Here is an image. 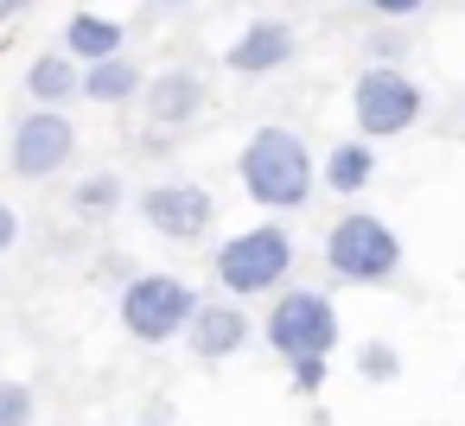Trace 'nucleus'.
Returning <instances> with one entry per match:
<instances>
[{"label": "nucleus", "mask_w": 465, "mask_h": 426, "mask_svg": "<svg viewBox=\"0 0 465 426\" xmlns=\"http://www.w3.org/2000/svg\"><path fill=\"white\" fill-rule=\"evenodd\" d=\"M141 83H147V71L134 64V58H96V64H84V102H96V109H122V102H141Z\"/></svg>", "instance_id": "f8f14e48"}, {"label": "nucleus", "mask_w": 465, "mask_h": 426, "mask_svg": "<svg viewBox=\"0 0 465 426\" xmlns=\"http://www.w3.org/2000/svg\"><path fill=\"white\" fill-rule=\"evenodd\" d=\"M300 58V33H293V20H249L236 39H230V52H223V64L236 71V77H274V71H287Z\"/></svg>", "instance_id": "1a4fd4ad"}, {"label": "nucleus", "mask_w": 465, "mask_h": 426, "mask_svg": "<svg viewBox=\"0 0 465 426\" xmlns=\"http://www.w3.org/2000/svg\"><path fill=\"white\" fill-rule=\"evenodd\" d=\"M185 350L198 363H230L242 344H249V312L236 299H198V312L185 318Z\"/></svg>", "instance_id": "9d476101"}, {"label": "nucleus", "mask_w": 465, "mask_h": 426, "mask_svg": "<svg viewBox=\"0 0 465 426\" xmlns=\"http://www.w3.org/2000/svg\"><path fill=\"white\" fill-rule=\"evenodd\" d=\"M122 204H128L122 172H90V179H77V191H71V210H77L84 223H109Z\"/></svg>", "instance_id": "dca6fc26"}, {"label": "nucleus", "mask_w": 465, "mask_h": 426, "mask_svg": "<svg viewBox=\"0 0 465 426\" xmlns=\"http://www.w3.org/2000/svg\"><path fill=\"white\" fill-rule=\"evenodd\" d=\"M338 198H357V191H370V179H376V140H338L331 147V160H325V172H319Z\"/></svg>", "instance_id": "2eb2a0df"}, {"label": "nucleus", "mask_w": 465, "mask_h": 426, "mask_svg": "<svg viewBox=\"0 0 465 426\" xmlns=\"http://www.w3.org/2000/svg\"><path fill=\"white\" fill-rule=\"evenodd\" d=\"M287 382H293V394L312 401V394L325 388V356H293V363H287Z\"/></svg>", "instance_id": "6ab92c4d"}, {"label": "nucleus", "mask_w": 465, "mask_h": 426, "mask_svg": "<svg viewBox=\"0 0 465 426\" xmlns=\"http://www.w3.org/2000/svg\"><path fill=\"white\" fill-rule=\"evenodd\" d=\"M370 58H376V64H401V58H408V33H376V39H370Z\"/></svg>", "instance_id": "aec40b11"}, {"label": "nucleus", "mask_w": 465, "mask_h": 426, "mask_svg": "<svg viewBox=\"0 0 465 426\" xmlns=\"http://www.w3.org/2000/svg\"><path fill=\"white\" fill-rule=\"evenodd\" d=\"M357 375L376 382V388L401 382V350H395L389 337H363V344H357Z\"/></svg>", "instance_id": "f3484780"}, {"label": "nucleus", "mask_w": 465, "mask_h": 426, "mask_svg": "<svg viewBox=\"0 0 465 426\" xmlns=\"http://www.w3.org/2000/svg\"><path fill=\"white\" fill-rule=\"evenodd\" d=\"M122 331L134 337V344H173L179 331H185V318L198 312V293L179 280V274H134L128 286H122Z\"/></svg>", "instance_id": "423d86ee"}, {"label": "nucleus", "mask_w": 465, "mask_h": 426, "mask_svg": "<svg viewBox=\"0 0 465 426\" xmlns=\"http://www.w3.org/2000/svg\"><path fill=\"white\" fill-rule=\"evenodd\" d=\"M325 267L344 286H389L401 274V236L376 210H344L325 229Z\"/></svg>", "instance_id": "f03ea898"}, {"label": "nucleus", "mask_w": 465, "mask_h": 426, "mask_svg": "<svg viewBox=\"0 0 465 426\" xmlns=\"http://www.w3.org/2000/svg\"><path fill=\"white\" fill-rule=\"evenodd\" d=\"M122 20H109V14H71L64 20V52L77 58V64H96V58H115L122 52Z\"/></svg>", "instance_id": "4468645a"}, {"label": "nucleus", "mask_w": 465, "mask_h": 426, "mask_svg": "<svg viewBox=\"0 0 465 426\" xmlns=\"http://www.w3.org/2000/svg\"><path fill=\"white\" fill-rule=\"evenodd\" d=\"M141 217L166 242H204L211 223H217V198L204 185H192V179H160V185L141 191Z\"/></svg>", "instance_id": "6e6552de"}, {"label": "nucleus", "mask_w": 465, "mask_h": 426, "mask_svg": "<svg viewBox=\"0 0 465 426\" xmlns=\"http://www.w3.org/2000/svg\"><path fill=\"white\" fill-rule=\"evenodd\" d=\"M293 274V236L281 223H255V229H236L223 248H217V280L230 299H262V293H281Z\"/></svg>", "instance_id": "7ed1b4c3"}, {"label": "nucleus", "mask_w": 465, "mask_h": 426, "mask_svg": "<svg viewBox=\"0 0 465 426\" xmlns=\"http://www.w3.org/2000/svg\"><path fill=\"white\" fill-rule=\"evenodd\" d=\"M77 160V128H71V115L64 109H26L20 121H14V140H7V166H14V179H52V172H64Z\"/></svg>", "instance_id": "0eeeda50"}, {"label": "nucleus", "mask_w": 465, "mask_h": 426, "mask_svg": "<svg viewBox=\"0 0 465 426\" xmlns=\"http://www.w3.org/2000/svg\"><path fill=\"white\" fill-rule=\"evenodd\" d=\"M33 0H0V20H14V14H26Z\"/></svg>", "instance_id": "5701e85b"}, {"label": "nucleus", "mask_w": 465, "mask_h": 426, "mask_svg": "<svg viewBox=\"0 0 465 426\" xmlns=\"http://www.w3.org/2000/svg\"><path fill=\"white\" fill-rule=\"evenodd\" d=\"M147 426H153V420H147Z\"/></svg>", "instance_id": "393cba45"}, {"label": "nucleus", "mask_w": 465, "mask_h": 426, "mask_svg": "<svg viewBox=\"0 0 465 426\" xmlns=\"http://www.w3.org/2000/svg\"><path fill=\"white\" fill-rule=\"evenodd\" d=\"M33 413H39V401L26 382H0V426H33Z\"/></svg>", "instance_id": "a211bd4d"}, {"label": "nucleus", "mask_w": 465, "mask_h": 426, "mask_svg": "<svg viewBox=\"0 0 465 426\" xmlns=\"http://www.w3.org/2000/svg\"><path fill=\"white\" fill-rule=\"evenodd\" d=\"M420 7H427V0H370V14H376V20H414Z\"/></svg>", "instance_id": "412c9836"}, {"label": "nucleus", "mask_w": 465, "mask_h": 426, "mask_svg": "<svg viewBox=\"0 0 465 426\" xmlns=\"http://www.w3.org/2000/svg\"><path fill=\"white\" fill-rule=\"evenodd\" d=\"M262 337L281 363L293 356H331L338 350V305L319 293V286H281L268 318H262Z\"/></svg>", "instance_id": "20e7f679"}, {"label": "nucleus", "mask_w": 465, "mask_h": 426, "mask_svg": "<svg viewBox=\"0 0 465 426\" xmlns=\"http://www.w3.org/2000/svg\"><path fill=\"white\" fill-rule=\"evenodd\" d=\"M26 96H33V102H45V109L77 102V96H84V64H77L71 52H64V58H52V52H45V58H33V64H26Z\"/></svg>", "instance_id": "ddd939ff"}, {"label": "nucleus", "mask_w": 465, "mask_h": 426, "mask_svg": "<svg viewBox=\"0 0 465 426\" xmlns=\"http://www.w3.org/2000/svg\"><path fill=\"white\" fill-rule=\"evenodd\" d=\"M153 7H192V0H153Z\"/></svg>", "instance_id": "b1692460"}, {"label": "nucleus", "mask_w": 465, "mask_h": 426, "mask_svg": "<svg viewBox=\"0 0 465 426\" xmlns=\"http://www.w3.org/2000/svg\"><path fill=\"white\" fill-rule=\"evenodd\" d=\"M420 109H427V96H420V83H414L401 64H370V71H357V83H351V115H357V134H363V140H395V134H408V128L420 121Z\"/></svg>", "instance_id": "39448f33"}, {"label": "nucleus", "mask_w": 465, "mask_h": 426, "mask_svg": "<svg viewBox=\"0 0 465 426\" xmlns=\"http://www.w3.org/2000/svg\"><path fill=\"white\" fill-rule=\"evenodd\" d=\"M141 102H147V121H153V128H192V121L211 109V90H204L198 71L173 64V71H160V77L141 83Z\"/></svg>", "instance_id": "9b49d317"}, {"label": "nucleus", "mask_w": 465, "mask_h": 426, "mask_svg": "<svg viewBox=\"0 0 465 426\" xmlns=\"http://www.w3.org/2000/svg\"><path fill=\"white\" fill-rule=\"evenodd\" d=\"M14 242H20V210H14V204H0V255H7Z\"/></svg>", "instance_id": "4be33fe9"}, {"label": "nucleus", "mask_w": 465, "mask_h": 426, "mask_svg": "<svg viewBox=\"0 0 465 426\" xmlns=\"http://www.w3.org/2000/svg\"><path fill=\"white\" fill-rule=\"evenodd\" d=\"M236 179L262 210H306V198L319 185V166H312V153L293 128H255L242 160H236Z\"/></svg>", "instance_id": "f257e3e1"}]
</instances>
